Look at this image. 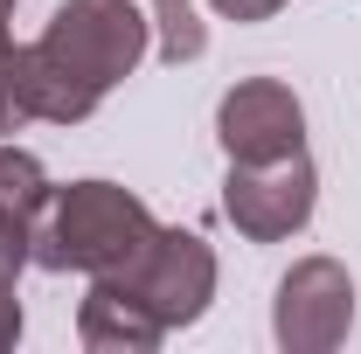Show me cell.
<instances>
[{
  "label": "cell",
  "instance_id": "6da1fadb",
  "mask_svg": "<svg viewBox=\"0 0 361 354\" xmlns=\"http://www.w3.org/2000/svg\"><path fill=\"white\" fill-rule=\"evenodd\" d=\"M153 209L118 181H70L49 195L35 222V264L42 271H84V278H118L139 250L153 243Z\"/></svg>",
  "mask_w": 361,
  "mask_h": 354
},
{
  "label": "cell",
  "instance_id": "7a4b0ae2",
  "mask_svg": "<svg viewBox=\"0 0 361 354\" xmlns=\"http://www.w3.org/2000/svg\"><path fill=\"white\" fill-rule=\"evenodd\" d=\"M35 42H42L77 84H90L97 97H104L111 84H126L139 63H146L153 21L139 14L133 0H63Z\"/></svg>",
  "mask_w": 361,
  "mask_h": 354
},
{
  "label": "cell",
  "instance_id": "3957f363",
  "mask_svg": "<svg viewBox=\"0 0 361 354\" xmlns=\"http://www.w3.org/2000/svg\"><path fill=\"white\" fill-rule=\"evenodd\" d=\"M319 202V174L306 153H285V160H229L223 181V216L236 222V236L250 243H285L313 222Z\"/></svg>",
  "mask_w": 361,
  "mask_h": 354
},
{
  "label": "cell",
  "instance_id": "277c9868",
  "mask_svg": "<svg viewBox=\"0 0 361 354\" xmlns=\"http://www.w3.org/2000/svg\"><path fill=\"white\" fill-rule=\"evenodd\" d=\"M355 326V278L341 257H299L278 278L271 334L285 354H334Z\"/></svg>",
  "mask_w": 361,
  "mask_h": 354
},
{
  "label": "cell",
  "instance_id": "5b68a950",
  "mask_svg": "<svg viewBox=\"0 0 361 354\" xmlns=\"http://www.w3.org/2000/svg\"><path fill=\"white\" fill-rule=\"evenodd\" d=\"M118 278H126L139 299L153 306V319L174 334V326H195V319L209 312V299H216V250H209L195 229H153V243H146Z\"/></svg>",
  "mask_w": 361,
  "mask_h": 354
},
{
  "label": "cell",
  "instance_id": "8992f818",
  "mask_svg": "<svg viewBox=\"0 0 361 354\" xmlns=\"http://www.w3.org/2000/svg\"><path fill=\"white\" fill-rule=\"evenodd\" d=\"M216 139L229 160H285L306 153V104L278 77H243L216 104Z\"/></svg>",
  "mask_w": 361,
  "mask_h": 354
},
{
  "label": "cell",
  "instance_id": "52a82bcc",
  "mask_svg": "<svg viewBox=\"0 0 361 354\" xmlns=\"http://www.w3.org/2000/svg\"><path fill=\"white\" fill-rule=\"evenodd\" d=\"M77 341L90 354H153L167 341V326L139 299L126 278H90L84 306H77Z\"/></svg>",
  "mask_w": 361,
  "mask_h": 354
},
{
  "label": "cell",
  "instance_id": "ba28073f",
  "mask_svg": "<svg viewBox=\"0 0 361 354\" xmlns=\"http://www.w3.org/2000/svg\"><path fill=\"white\" fill-rule=\"evenodd\" d=\"M21 56V97H28V118H49V126H84L90 111L104 104L90 84H77L56 56H49L42 42H28V49H14Z\"/></svg>",
  "mask_w": 361,
  "mask_h": 354
},
{
  "label": "cell",
  "instance_id": "9c48e42d",
  "mask_svg": "<svg viewBox=\"0 0 361 354\" xmlns=\"http://www.w3.org/2000/svg\"><path fill=\"white\" fill-rule=\"evenodd\" d=\"M49 167L21 146H0V216H21V222H42L49 209Z\"/></svg>",
  "mask_w": 361,
  "mask_h": 354
},
{
  "label": "cell",
  "instance_id": "30bf717a",
  "mask_svg": "<svg viewBox=\"0 0 361 354\" xmlns=\"http://www.w3.org/2000/svg\"><path fill=\"white\" fill-rule=\"evenodd\" d=\"M153 28H160V56L167 63H195L209 49V28H202L195 0H153Z\"/></svg>",
  "mask_w": 361,
  "mask_h": 354
},
{
  "label": "cell",
  "instance_id": "8fae6325",
  "mask_svg": "<svg viewBox=\"0 0 361 354\" xmlns=\"http://www.w3.org/2000/svg\"><path fill=\"white\" fill-rule=\"evenodd\" d=\"M28 126V97H21V56H14V42L0 49V139L21 133Z\"/></svg>",
  "mask_w": 361,
  "mask_h": 354
},
{
  "label": "cell",
  "instance_id": "7c38bea8",
  "mask_svg": "<svg viewBox=\"0 0 361 354\" xmlns=\"http://www.w3.org/2000/svg\"><path fill=\"white\" fill-rule=\"evenodd\" d=\"M209 7H216L223 21H271L285 0H209Z\"/></svg>",
  "mask_w": 361,
  "mask_h": 354
},
{
  "label": "cell",
  "instance_id": "4fadbf2b",
  "mask_svg": "<svg viewBox=\"0 0 361 354\" xmlns=\"http://www.w3.org/2000/svg\"><path fill=\"white\" fill-rule=\"evenodd\" d=\"M21 341V299H14V285L0 278V354Z\"/></svg>",
  "mask_w": 361,
  "mask_h": 354
},
{
  "label": "cell",
  "instance_id": "5bb4252c",
  "mask_svg": "<svg viewBox=\"0 0 361 354\" xmlns=\"http://www.w3.org/2000/svg\"><path fill=\"white\" fill-rule=\"evenodd\" d=\"M7 21H14V0H0V28H7Z\"/></svg>",
  "mask_w": 361,
  "mask_h": 354
},
{
  "label": "cell",
  "instance_id": "9a60e30c",
  "mask_svg": "<svg viewBox=\"0 0 361 354\" xmlns=\"http://www.w3.org/2000/svg\"><path fill=\"white\" fill-rule=\"evenodd\" d=\"M0 49H7V28H0Z\"/></svg>",
  "mask_w": 361,
  "mask_h": 354
}]
</instances>
